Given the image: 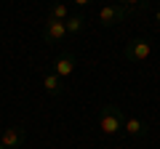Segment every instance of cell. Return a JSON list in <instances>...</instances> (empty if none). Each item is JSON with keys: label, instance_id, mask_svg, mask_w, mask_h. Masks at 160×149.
Segmentation results:
<instances>
[{"label": "cell", "instance_id": "cell-1", "mask_svg": "<svg viewBox=\"0 0 160 149\" xmlns=\"http://www.w3.org/2000/svg\"><path fill=\"white\" fill-rule=\"evenodd\" d=\"M123 112H120L115 104H104L102 112H99V128H102L104 136H115V133H123Z\"/></svg>", "mask_w": 160, "mask_h": 149}, {"label": "cell", "instance_id": "cell-2", "mask_svg": "<svg viewBox=\"0 0 160 149\" xmlns=\"http://www.w3.org/2000/svg\"><path fill=\"white\" fill-rule=\"evenodd\" d=\"M131 13H133L131 8L120 6V3H109V6H102V8H99V22H102L104 27H118V24L126 22Z\"/></svg>", "mask_w": 160, "mask_h": 149}, {"label": "cell", "instance_id": "cell-3", "mask_svg": "<svg viewBox=\"0 0 160 149\" xmlns=\"http://www.w3.org/2000/svg\"><path fill=\"white\" fill-rule=\"evenodd\" d=\"M149 56H152V43L147 37H133L123 48V59H128V61H144Z\"/></svg>", "mask_w": 160, "mask_h": 149}, {"label": "cell", "instance_id": "cell-4", "mask_svg": "<svg viewBox=\"0 0 160 149\" xmlns=\"http://www.w3.org/2000/svg\"><path fill=\"white\" fill-rule=\"evenodd\" d=\"M75 64H78V59H75V53L72 51H64V53H59L56 59H53V69L51 72L53 74H59V77H69V74L75 72Z\"/></svg>", "mask_w": 160, "mask_h": 149}, {"label": "cell", "instance_id": "cell-5", "mask_svg": "<svg viewBox=\"0 0 160 149\" xmlns=\"http://www.w3.org/2000/svg\"><path fill=\"white\" fill-rule=\"evenodd\" d=\"M64 37H67V27H64V22H56V19H46L43 40H46V43H62Z\"/></svg>", "mask_w": 160, "mask_h": 149}, {"label": "cell", "instance_id": "cell-6", "mask_svg": "<svg viewBox=\"0 0 160 149\" xmlns=\"http://www.w3.org/2000/svg\"><path fill=\"white\" fill-rule=\"evenodd\" d=\"M24 136H27V133H24V128H6V131H3V136H0V144H3V147L6 149H19L24 144Z\"/></svg>", "mask_w": 160, "mask_h": 149}, {"label": "cell", "instance_id": "cell-7", "mask_svg": "<svg viewBox=\"0 0 160 149\" xmlns=\"http://www.w3.org/2000/svg\"><path fill=\"white\" fill-rule=\"evenodd\" d=\"M147 123L142 120V117H126V123H123V133H128L131 138H144L147 136Z\"/></svg>", "mask_w": 160, "mask_h": 149}, {"label": "cell", "instance_id": "cell-8", "mask_svg": "<svg viewBox=\"0 0 160 149\" xmlns=\"http://www.w3.org/2000/svg\"><path fill=\"white\" fill-rule=\"evenodd\" d=\"M43 88H46L48 96H62V93H64L62 77H59V74H53V72H48L46 77H43Z\"/></svg>", "mask_w": 160, "mask_h": 149}, {"label": "cell", "instance_id": "cell-9", "mask_svg": "<svg viewBox=\"0 0 160 149\" xmlns=\"http://www.w3.org/2000/svg\"><path fill=\"white\" fill-rule=\"evenodd\" d=\"M64 27H67V35H78L80 29L86 27V16H83V13H69L67 22H64Z\"/></svg>", "mask_w": 160, "mask_h": 149}, {"label": "cell", "instance_id": "cell-10", "mask_svg": "<svg viewBox=\"0 0 160 149\" xmlns=\"http://www.w3.org/2000/svg\"><path fill=\"white\" fill-rule=\"evenodd\" d=\"M69 16V8L64 6V3H56V6H51V13H48V19H56V22H67Z\"/></svg>", "mask_w": 160, "mask_h": 149}, {"label": "cell", "instance_id": "cell-11", "mask_svg": "<svg viewBox=\"0 0 160 149\" xmlns=\"http://www.w3.org/2000/svg\"><path fill=\"white\" fill-rule=\"evenodd\" d=\"M120 6H126V8H131L133 13H142V11H147V0H118Z\"/></svg>", "mask_w": 160, "mask_h": 149}, {"label": "cell", "instance_id": "cell-12", "mask_svg": "<svg viewBox=\"0 0 160 149\" xmlns=\"http://www.w3.org/2000/svg\"><path fill=\"white\" fill-rule=\"evenodd\" d=\"M72 3H75V6H80V8H83V6H91L93 0H72Z\"/></svg>", "mask_w": 160, "mask_h": 149}, {"label": "cell", "instance_id": "cell-13", "mask_svg": "<svg viewBox=\"0 0 160 149\" xmlns=\"http://www.w3.org/2000/svg\"><path fill=\"white\" fill-rule=\"evenodd\" d=\"M155 24H158V27H160V8H158V11H155Z\"/></svg>", "mask_w": 160, "mask_h": 149}, {"label": "cell", "instance_id": "cell-14", "mask_svg": "<svg viewBox=\"0 0 160 149\" xmlns=\"http://www.w3.org/2000/svg\"><path fill=\"white\" fill-rule=\"evenodd\" d=\"M0 149H6V147H3V144H0Z\"/></svg>", "mask_w": 160, "mask_h": 149}, {"label": "cell", "instance_id": "cell-15", "mask_svg": "<svg viewBox=\"0 0 160 149\" xmlns=\"http://www.w3.org/2000/svg\"><path fill=\"white\" fill-rule=\"evenodd\" d=\"M147 3H149V0H147Z\"/></svg>", "mask_w": 160, "mask_h": 149}]
</instances>
